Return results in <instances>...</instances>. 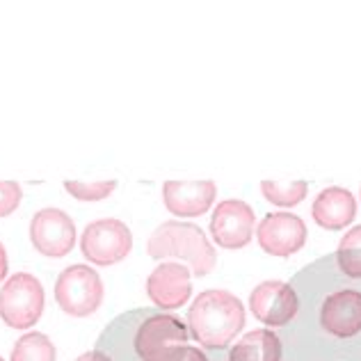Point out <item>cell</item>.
<instances>
[{
	"label": "cell",
	"instance_id": "obj_18",
	"mask_svg": "<svg viewBox=\"0 0 361 361\" xmlns=\"http://www.w3.org/2000/svg\"><path fill=\"white\" fill-rule=\"evenodd\" d=\"M334 259L338 270L348 279L361 281V224L345 231V235L338 243V250L334 252Z\"/></svg>",
	"mask_w": 361,
	"mask_h": 361
},
{
	"label": "cell",
	"instance_id": "obj_8",
	"mask_svg": "<svg viewBox=\"0 0 361 361\" xmlns=\"http://www.w3.org/2000/svg\"><path fill=\"white\" fill-rule=\"evenodd\" d=\"M254 226L256 213L250 204L243 199H224L213 211L208 231L222 250H243L254 238Z\"/></svg>",
	"mask_w": 361,
	"mask_h": 361
},
{
	"label": "cell",
	"instance_id": "obj_6",
	"mask_svg": "<svg viewBox=\"0 0 361 361\" xmlns=\"http://www.w3.org/2000/svg\"><path fill=\"white\" fill-rule=\"evenodd\" d=\"M103 281L90 265L75 263L64 268L55 281V302L73 318H87L103 304Z\"/></svg>",
	"mask_w": 361,
	"mask_h": 361
},
{
	"label": "cell",
	"instance_id": "obj_3",
	"mask_svg": "<svg viewBox=\"0 0 361 361\" xmlns=\"http://www.w3.org/2000/svg\"><path fill=\"white\" fill-rule=\"evenodd\" d=\"M188 331L211 361H226L235 336L245 327V307L229 290L199 293L188 309Z\"/></svg>",
	"mask_w": 361,
	"mask_h": 361
},
{
	"label": "cell",
	"instance_id": "obj_12",
	"mask_svg": "<svg viewBox=\"0 0 361 361\" xmlns=\"http://www.w3.org/2000/svg\"><path fill=\"white\" fill-rule=\"evenodd\" d=\"M190 272L180 263H160L147 279V295L160 311H174L188 304L192 295Z\"/></svg>",
	"mask_w": 361,
	"mask_h": 361
},
{
	"label": "cell",
	"instance_id": "obj_10",
	"mask_svg": "<svg viewBox=\"0 0 361 361\" xmlns=\"http://www.w3.org/2000/svg\"><path fill=\"white\" fill-rule=\"evenodd\" d=\"M256 240L265 254L288 259L307 245V224L295 213H268L256 229Z\"/></svg>",
	"mask_w": 361,
	"mask_h": 361
},
{
	"label": "cell",
	"instance_id": "obj_22",
	"mask_svg": "<svg viewBox=\"0 0 361 361\" xmlns=\"http://www.w3.org/2000/svg\"><path fill=\"white\" fill-rule=\"evenodd\" d=\"M75 361H110V357L106 355V353H101V350H97L94 348L92 353H85V355H80Z\"/></svg>",
	"mask_w": 361,
	"mask_h": 361
},
{
	"label": "cell",
	"instance_id": "obj_9",
	"mask_svg": "<svg viewBox=\"0 0 361 361\" xmlns=\"http://www.w3.org/2000/svg\"><path fill=\"white\" fill-rule=\"evenodd\" d=\"M250 309L254 318L263 322L265 327L283 329L298 316V293L286 281H261L259 286H254L250 295Z\"/></svg>",
	"mask_w": 361,
	"mask_h": 361
},
{
	"label": "cell",
	"instance_id": "obj_4",
	"mask_svg": "<svg viewBox=\"0 0 361 361\" xmlns=\"http://www.w3.org/2000/svg\"><path fill=\"white\" fill-rule=\"evenodd\" d=\"M147 254L151 259H178L190 263V272L195 277H208L217 265V252L208 243L202 226L192 222L169 220L163 222L149 235Z\"/></svg>",
	"mask_w": 361,
	"mask_h": 361
},
{
	"label": "cell",
	"instance_id": "obj_15",
	"mask_svg": "<svg viewBox=\"0 0 361 361\" xmlns=\"http://www.w3.org/2000/svg\"><path fill=\"white\" fill-rule=\"evenodd\" d=\"M283 345L272 329H254L231 345L226 361H281Z\"/></svg>",
	"mask_w": 361,
	"mask_h": 361
},
{
	"label": "cell",
	"instance_id": "obj_19",
	"mask_svg": "<svg viewBox=\"0 0 361 361\" xmlns=\"http://www.w3.org/2000/svg\"><path fill=\"white\" fill-rule=\"evenodd\" d=\"M64 190L78 202H101L108 199L117 190L115 178H103V180H64Z\"/></svg>",
	"mask_w": 361,
	"mask_h": 361
},
{
	"label": "cell",
	"instance_id": "obj_24",
	"mask_svg": "<svg viewBox=\"0 0 361 361\" xmlns=\"http://www.w3.org/2000/svg\"><path fill=\"white\" fill-rule=\"evenodd\" d=\"M0 361H3V357H0Z\"/></svg>",
	"mask_w": 361,
	"mask_h": 361
},
{
	"label": "cell",
	"instance_id": "obj_7",
	"mask_svg": "<svg viewBox=\"0 0 361 361\" xmlns=\"http://www.w3.org/2000/svg\"><path fill=\"white\" fill-rule=\"evenodd\" d=\"M133 250V233L126 222L106 217L87 224L80 238V252L90 263L99 268H110L123 261Z\"/></svg>",
	"mask_w": 361,
	"mask_h": 361
},
{
	"label": "cell",
	"instance_id": "obj_5",
	"mask_svg": "<svg viewBox=\"0 0 361 361\" xmlns=\"http://www.w3.org/2000/svg\"><path fill=\"white\" fill-rule=\"evenodd\" d=\"M44 302L42 281L30 272H16L0 288V318L12 329H27L42 318Z\"/></svg>",
	"mask_w": 361,
	"mask_h": 361
},
{
	"label": "cell",
	"instance_id": "obj_17",
	"mask_svg": "<svg viewBox=\"0 0 361 361\" xmlns=\"http://www.w3.org/2000/svg\"><path fill=\"white\" fill-rule=\"evenodd\" d=\"M9 361H58V350L46 334L30 331L14 343Z\"/></svg>",
	"mask_w": 361,
	"mask_h": 361
},
{
	"label": "cell",
	"instance_id": "obj_21",
	"mask_svg": "<svg viewBox=\"0 0 361 361\" xmlns=\"http://www.w3.org/2000/svg\"><path fill=\"white\" fill-rule=\"evenodd\" d=\"M169 361H211L208 359V355L204 353V350H199L197 345H176L172 357H169Z\"/></svg>",
	"mask_w": 361,
	"mask_h": 361
},
{
	"label": "cell",
	"instance_id": "obj_20",
	"mask_svg": "<svg viewBox=\"0 0 361 361\" xmlns=\"http://www.w3.org/2000/svg\"><path fill=\"white\" fill-rule=\"evenodd\" d=\"M23 190L16 180H0V217L12 215L21 204Z\"/></svg>",
	"mask_w": 361,
	"mask_h": 361
},
{
	"label": "cell",
	"instance_id": "obj_11",
	"mask_svg": "<svg viewBox=\"0 0 361 361\" xmlns=\"http://www.w3.org/2000/svg\"><path fill=\"white\" fill-rule=\"evenodd\" d=\"M30 240L39 254L62 259L75 245V224L60 208H42L30 222Z\"/></svg>",
	"mask_w": 361,
	"mask_h": 361
},
{
	"label": "cell",
	"instance_id": "obj_2",
	"mask_svg": "<svg viewBox=\"0 0 361 361\" xmlns=\"http://www.w3.org/2000/svg\"><path fill=\"white\" fill-rule=\"evenodd\" d=\"M188 341L185 320L156 307H142L108 322L97 338V350L110 361H169L174 348Z\"/></svg>",
	"mask_w": 361,
	"mask_h": 361
},
{
	"label": "cell",
	"instance_id": "obj_14",
	"mask_svg": "<svg viewBox=\"0 0 361 361\" xmlns=\"http://www.w3.org/2000/svg\"><path fill=\"white\" fill-rule=\"evenodd\" d=\"M313 222L327 231H341L357 217V202L348 188H327L313 199Z\"/></svg>",
	"mask_w": 361,
	"mask_h": 361
},
{
	"label": "cell",
	"instance_id": "obj_16",
	"mask_svg": "<svg viewBox=\"0 0 361 361\" xmlns=\"http://www.w3.org/2000/svg\"><path fill=\"white\" fill-rule=\"evenodd\" d=\"M261 192L270 204L279 208H293L304 202L309 192V183L304 178L298 180H261Z\"/></svg>",
	"mask_w": 361,
	"mask_h": 361
},
{
	"label": "cell",
	"instance_id": "obj_1",
	"mask_svg": "<svg viewBox=\"0 0 361 361\" xmlns=\"http://www.w3.org/2000/svg\"><path fill=\"white\" fill-rule=\"evenodd\" d=\"M298 316L281 329L288 361H361V281L338 270L334 254L293 277Z\"/></svg>",
	"mask_w": 361,
	"mask_h": 361
},
{
	"label": "cell",
	"instance_id": "obj_23",
	"mask_svg": "<svg viewBox=\"0 0 361 361\" xmlns=\"http://www.w3.org/2000/svg\"><path fill=\"white\" fill-rule=\"evenodd\" d=\"M7 277V252L3 243H0V281H3Z\"/></svg>",
	"mask_w": 361,
	"mask_h": 361
},
{
	"label": "cell",
	"instance_id": "obj_13",
	"mask_svg": "<svg viewBox=\"0 0 361 361\" xmlns=\"http://www.w3.org/2000/svg\"><path fill=\"white\" fill-rule=\"evenodd\" d=\"M217 197V185L211 178L199 180H167L163 185L165 208L176 217H202L211 211Z\"/></svg>",
	"mask_w": 361,
	"mask_h": 361
}]
</instances>
